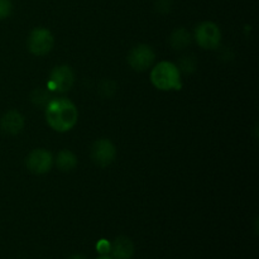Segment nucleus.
<instances>
[{
	"mask_svg": "<svg viewBox=\"0 0 259 259\" xmlns=\"http://www.w3.org/2000/svg\"><path fill=\"white\" fill-rule=\"evenodd\" d=\"M46 120L48 125L56 132L65 133L71 131L77 124V106L66 98L51 99L46 105Z\"/></svg>",
	"mask_w": 259,
	"mask_h": 259,
	"instance_id": "1",
	"label": "nucleus"
},
{
	"mask_svg": "<svg viewBox=\"0 0 259 259\" xmlns=\"http://www.w3.org/2000/svg\"><path fill=\"white\" fill-rule=\"evenodd\" d=\"M151 82L153 83L154 88L161 91L181 90V71L175 63L162 61L152 68Z\"/></svg>",
	"mask_w": 259,
	"mask_h": 259,
	"instance_id": "2",
	"label": "nucleus"
},
{
	"mask_svg": "<svg viewBox=\"0 0 259 259\" xmlns=\"http://www.w3.org/2000/svg\"><path fill=\"white\" fill-rule=\"evenodd\" d=\"M194 38L204 50H215L222 42V30L214 22H202L195 28Z\"/></svg>",
	"mask_w": 259,
	"mask_h": 259,
	"instance_id": "3",
	"label": "nucleus"
},
{
	"mask_svg": "<svg viewBox=\"0 0 259 259\" xmlns=\"http://www.w3.org/2000/svg\"><path fill=\"white\" fill-rule=\"evenodd\" d=\"M53 45H55V38L47 28H34L28 37V50L34 56L47 55L52 51Z\"/></svg>",
	"mask_w": 259,
	"mask_h": 259,
	"instance_id": "4",
	"label": "nucleus"
},
{
	"mask_svg": "<svg viewBox=\"0 0 259 259\" xmlns=\"http://www.w3.org/2000/svg\"><path fill=\"white\" fill-rule=\"evenodd\" d=\"M75 82V73L72 68L67 65L56 66L51 72L47 82L48 90L57 91V93H67Z\"/></svg>",
	"mask_w": 259,
	"mask_h": 259,
	"instance_id": "5",
	"label": "nucleus"
},
{
	"mask_svg": "<svg viewBox=\"0 0 259 259\" xmlns=\"http://www.w3.org/2000/svg\"><path fill=\"white\" fill-rule=\"evenodd\" d=\"M91 159L99 167H108L115 161L116 148L110 139L101 138L94 142L90 151Z\"/></svg>",
	"mask_w": 259,
	"mask_h": 259,
	"instance_id": "6",
	"label": "nucleus"
},
{
	"mask_svg": "<svg viewBox=\"0 0 259 259\" xmlns=\"http://www.w3.org/2000/svg\"><path fill=\"white\" fill-rule=\"evenodd\" d=\"M156 60V53L153 48L148 45L134 46L128 53V63L134 71L143 72L148 70Z\"/></svg>",
	"mask_w": 259,
	"mask_h": 259,
	"instance_id": "7",
	"label": "nucleus"
},
{
	"mask_svg": "<svg viewBox=\"0 0 259 259\" xmlns=\"http://www.w3.org/2000/svg\"><path fill=\"white\" fill-rule=\"evenodd\" d=\"M28 171L34 175H45L51 171L53 166V156L47 149H33L25 159Z\"/></svg>",
	"mask_w": 259,
	"mask_h": 259,
	"instance_id": "8",
	"label": "nucleus"
},
{
	"mask_svg": "<svg viewBox=\"0 0 259 259\" xmlns=\"http://www.w3.org/2000/svg\"><path fill=\"white\" fill-rule=\"evenodd\" d=\"M25 119L18 110H9L0 119V128L4 133L17 136L24 129Z\"/></svg>",
	"mask_w": 259,
	"mask_h": 259,
	"instance_id": "9",
	"label": "nucleus"
},
{
	"mask_svg": "<svg viewBox=\"0 0 259 259\" xmlns=\"http://www.w3.org/2000/svg\"><path fill=\"white\" fill-rule=\"evenodd\" d=\"M110 253L113 259H131L134 254V244L128 237H116L111 242Z\"/></svg>",
	"mask_w": 259,
	"mask_h": 259,
	"instance_id": "10",
	"label": "nucleus"
},
{
	"mask_svg": "<svg viewBox=\"0 0 259 259\" xmlns=\"http://www.w3.org/2000/svg\"><path fill=\"white\" fill-rule=\"evenodd\" d=\"M77 157L70 149H62L56 158V166L62 172L73 171L77 167Z\"/></svg>",
	"mask_w": 259,
	"mask_h": 259,
	"instance_id": "11",
	"label": "nucleus"
},
{
	"mask_svg": "<svg viewBox=\"0 0 259 259\" xmlns=\"http://www.w3.org/2000/svg\"><path fill=\"white\" fill-rule=\"evenodd\" d=\"M191 33L186 28H177L169 37V45L174 50H184L191 43Z\"/></svg>",
	"mask_w": 259,
	"mask_h": 259,
	"instance_id": "12",
	"label": "nucleus"
},
{
	"mask_svg": "<svg viewBox=\"0 0 259 259\" xmlns=\"http://www.w3.org/2000/svg\"><path fill=\"white\" fill-rule=\"evenodd\" d=\"M51 99H52V96H51L50 90H48L47 88H37L33 90L32 94H30V100H32V103L37 106H43V108H46V105L50 103Z\"/></svg>",
	"mask_w": 259,
	"mask_h": 259,
	"instance_id": "13",
	"label": "nucleus"
},
{
	"mask_svg": "<svg viewBox=\"0 0 259 259\" xmlns=\"http://www.w3.org/2000/svg\"><path fill=\"white\" fill-rule=\"evenodd\" d=\"M196 66H197V62H196V58H195L194 55H186L184 56V57H181V60H180V63H179V70L181 71V72H185V73H192L195 70H196Z\"/></svg>",
	"mask_w": 259,
	"mask_h": 259,
	"instance_id": "14",
	"label": "nucleus"
},
{
	"mask_svg": "<svg viewBox=\"0 0 259 259\" xmlns=\"http://www.w3.org/2000/svg\"><path fill=\"white\" fill-rule=\"evenodd\" d=\"M116 91V85L115 82H113V81L108 80V81H103L100 85V94L103 96H105V98H110V96H113L114 94H115Z\"/></svg>",
	"mask_w": 259,
	"mask_h": 259,
	"instance_id": "15",
	"label": "nucleus"
},
{
	"mask_svg": "<svg viewBox=\"0 0 259 259\" xmlns=\"http://www.w3.org/2000/svg\"><path fill=\"white\" fill-rule=\"evenodd\" d=\"M13 4L10 0H0V20L5 19L12 14Z\"/></svg>",
	"mask_w": 259,
	"mask_h": 259,
	"instance_id": "16",
	"label": "nucleus"
},
{
	"mask_svg": "<svg viewBox=\"0 0 259 259\" xmlns=\"http://www.w3.org/2000/svg\"><path fill=\"white\" fill-rule=\"evenodd\" d=\"M110 245L111 243L106 239H100L96 243V250L100 253V255H106L110 253Z\"/></svg>",
	"mask_w": 259,
	"mask_h": 259,
	"instance_id": "17",
	"label": "nucleus"
},
{
	"mask_svg": "<svg viewBox=\"0 0 259 259\" xmlns=\"http://www.w3.org/2000/svg\"><path fill=\"white\" fill-rule=\"evenodd\" d=\"M171 9V2L169 0H157V10L161 13H167Z\"/></svg>",
	"mask_w": 259,
	"mask_h": 259,
	"instance_id": "18",
	"label": "nucleus"
},
{
	"mask_svg": "<svg viewBox=\"0 0 259 259\" xmlns=\"http://www.w3.org/2000/svg\"><path fill=\"white\" fill-rule=\"evenodd\" d=\"M68 259H88V258L83 257V255H81V254H73V255H71Z\"/></svg>",
	"mask_w": 259,
	"mask_h": 259,
	"instance_id": "19",
	"label": "nucleus"
},
{
	"mask_svg": "<svg viewBox=\"0 0 259 259\" xmlns=\"http://www.w3.org/2000/svg\"><path fill=\"white\" fill-rule=\"evenodd\" d=\"M96 259H113V258L109 257V254H106V255H100V257H98Z\"/></svg>",
	"mask_w": 259,
	"mask_h": 259,
	"instance_id": "20",
	"label": "nucleus"
}]
</instances>
